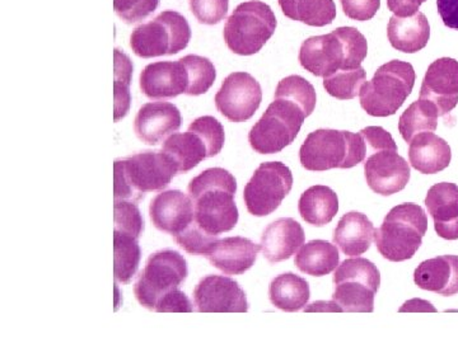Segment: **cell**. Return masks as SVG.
<instances>
[{"instance_id": "6da1fadb", "label": "cell", "mask_w": 458, "mask_h": 343, "mask_svg": "<svg viewBox=\"0 0 458 343\" xmlns=\"http://www.w3.org/2000/svg\"><path fill=\"white\" fill-rule=\"evenodd\" d=\"M188 191L194 203L195 222L208 236L219 237L236 227L240 213L233 174L225 168H208L190 180Z\"/></svg>"}, {"instance_id": "7a4b0ae2", "label": "cell", "mask_w": 458, "mask_h": 343, "mask_svg": "<svg viewBox=\"0 0 458 343\" xmlns=\"http://www.w3.org/2000/svg\"><path fill=\"white\" fill-rule=\"evenodd\" d=\"M369 42L355 27H339L327 35L313 36L301 46V65L315 77L328 78L342 71L360 68Z\"/></svg>"}, {"instance_id": "3957f363", "label": "cell", "mask_w": 458, "mask_h": 343, "mask_svg": "<svg viewBox=\"0 0 458 343\" xmlns=\"http://www.w3.org/2000/svg\"><path fill=\"white\" fill-rule=\"evenodd\" d=\"M114 201H140L148 192L164 191L179 174L170 156L162 150L138 153L117 159L114 164Z\"/></svg>"}, {"instance_id": "277c9868", "label": "cell", "mask_w": 458, "mask_h": 343, "mask_svg": "<svg viewBox=\"0 0 458 343\" xmlns=\"http://www.w3.org/2000/svg\"><path fill=\"white\" fill-rule=\"evenodd\" d=\"M366 141L364 176L369 188L381 197H391L408 186L410 165L399 155L393 135L381 126H369L360 131Z\"/></svg>"}, {"instance_id": "5b68a950", "label": "cell", "mask_w": 458, "mask_h": 343, "mask_svg": "<svg viewBox=\"0 0 458 343\" xmlns=\"http://www.w3.org/2000/svg\"><path fill=\"white\" fill-rule=\"evenodd\" d=\"M366 158V141L360 132L318 129L306 138L300 149L301 164L311 172L349 170Z\"/></svg>"}, {"instance_id": "8992f818", "label": "cell", "mask_w": 458, "mask_h": 343, "mask_svg": "<svg viewBox=\"0 0 458 343\" xmlns=\"http://www.w3.org/2000/svg\"><path fill=\"white\" fill-rule=\"evenodd\" d=\"M428 230V216L418 204L397 205L376 229L375 243L382 257L391 262L411 260Z\"/></svg>"}, {"instance_id": "52a82bcc", "label": "cell", "mask_w": 458, "mask_h": 343, "mask_svg": "<svg viewBox=\"0 0 458 343\" xmlns=\"http://www.w3.org/2000/svg\"><path fill=\"white\" fill-rule=\"evenodd\" d=\"M415 80L417 74L410 63L391 60L361 86L360 106L369 116H393L411 95Z\"/></svg>"}, {"instance_id": "ba28073f", "label": "cell", "mask_w": 458, "mask_h": 343, "mask_svg": "<svg viewBox=\"0 0 458 343\" xmlns=\"http://www.w3.org/2000/svg\"><path fill=\"white\" fill-rule=\"evenodd\" d=\"M276 14L260 0L241 3L228 17L223 29L225 45L232 53L251 56L261 51L276 33Z\"/></svg>"}, {"instance_id": "9c48e42d", "label": "cell", "mask_w": 458, "mask_h": 343, "mask_svg": "<svg viewBox=\"0 0 458 343\" xmlns=\"http://www.w3.org/2000/svg\"><path fill=\"white\" fill-rule=\"evenodd\" d=\"M225 143L222 123L216 117L203 116L190 123L188 132L167 138L162 152L170 156L179 174H182L194 170L204 159L218 155Z\"/></svg>"}, {"instance_id": "30bf717a", "label": "cell", "mask_w": 458, "mask_h": 343, "mask_svg": "<svg viewBox=\"0 0 458 343\" xmlns=\"http://www.w3.org/2000/svg\"><path fill=\"white\" fill-rule=\"evenodd\" d=\"M333 302L337 312L372 313L381 286V272L367 258H349L334 273Z\"/></svg>"}, {"instance_id": "8fae6325", "label": "cell", "mask_w": 458, "mask_h": 343, "mask_svg": "<svg viewBox=\"0 0 458 343\" xmlns=\"http://www.w3.org/2000/svg\"><path fill=\"white\" fill-rule=\"evenodd\" d=\"M306 113L284 98H274L261 119L249 132V143L259 155H276L291 146L300 134Z\"/></svg>"}, {"instance_id": "7c38bea8", "label": "cell", "mask_w": 458, "mask_h": 343, "mask_svg": "<svg viewBox=\"0 0 458 343\" xmlns=\"http://www.w3.org/2000/svg\"><path fill=\"white\" fill-rule=\"evenodd\" d=\"M191 29L179 12L164 11L155 20L138 26L131 36V47L143 59L176 55L188 47Z\"/></svg>"}, {"instance_id": "4fadbf2b", "label": "cell", "mask_w": 458, "mask_h": 343, "mask_svg": "<svg viewBox=\"0 0 458 343\" xmlns=\"http://www.w3.org/2000/svg\"><path fill=\"white\" fill-rule=\"evenodd\" d=\"M188 262L177 251L164 249L150 255L134 286L135 297L141 306L155 311L157 303L177 290L188 279Z\"/></svg>"}, {"instance_id": "5bb4252c", "label": "cell", "mask_w": 458, "mask_h": 343, "mask_svg": "<svg viewBox=\"0 0 458 343\" xmlns=\"http://www.w3.org/2000/svg\"><path fill=\"white\" fill-rule=\"evenodd\" d=\"M293 188V174L282 162H267L247 183L243 198L247 212L262 218L276 212Z\"/></svg>"}, {"instance_id": "9a60e30c", "label": "cell", "mask_w": 458, "mask_h": 343, "mask_svg": "<svg viewBox=\"0 0 458 343\" xmlns=\"http://www.w3.org/2000/svg\"><path fill=\"white\" fill-rule=\"evenodd\" d=\"M216 110L231 122L251 119L262 102L260 83L246 71H234L223 80L214 98Z\"/></svg>"}, {"instance_id": "2e32d148", "label": "cell", "mask_w": 458, "mask_h": 343, "mask_svg": "<svg viewBox=\"0 0 458 343\" xmlns=\"http://www.w3.org/2000/svg\"><path fill=\"white\" fill-rule=\"evenodd\" d=\"M194 303L200 313H246L249 302L234 280L210 275L201 279L194 290Z\"/></svg>"}, {"instance_id": "e0dca14e", "label": "cell", "mask_w": 458, "mask_h": 343, "mask_svg": "<svg viewBox=\"0 0 458 343\" xmlns=\"http://www.w3.org/2000/svg\"><path fill=\"white\" fill-rule=\"evenodd\" d=\"M149 216L158 230L176 238L194 224V203L180 189L162 191L150 201Z\"/></svg>"}, {"instance_id": "ac0fdd59", "label": "cell", "mask_w": 458, "mask_h": 343, "mask_svg": "<svg viewBox=\"0 0 458 343\" xmlns=\"http://www.w3.org/2000/svg\"><path fill=\"white\" fill-rule=\"evenodd\" d=\"M420 99L436 105L445 116L458 105V62L452 57L437 59L428 68L421 83Z\"/></svg>"}, {"instance_id": "d6986e66", "label": "cell", "mask_w": 458, "mask_h": 343, "mask_svg": "<svg viewBox=\"0 0 458 343\" xmlns=\"http://www.w3.org/2000/svg\"><path fill=\"white\" fill-rule=\"evenodd\" d=\"M140 89L150 99H170L186 95L189 75L181 60L157 62L147 65L140 73Z\"/></svg>"}, {"instance_id": "ffe728a7", "label": "cell", "mask_w": 458, "mask_h": 343, "mask_svg": "<svg viewBox=\"0 0 458 343\" xmlns=\"http://www.w3.org/2000/svg\"><path fill=\"white\" fill-rule=\"evenodd\" d=\"M179 108L170 102H149L140 107L135 117L137 137L148 146H158L181 128Z\"/></svg>"}, {"instance_id": "44dd1931", "label": "cell", "mask_w": 458, "mask_h": 343, "mask_svg": "<svg viewBox=\"0 0 458 343\" xmlns=\"http://www.w3.org/2000/svg\"><path fill=\"white\" fill-rule=\"evenodd\" d=\"M261 246L243 237H229L216 239L210 247L207 258L212 266L225 275H243L252 266Z\"/></svg>"}, {"instance_id": "7402d4cb", "label": "cell", "mask_w": 458, "mask_h": 343, "mask_svg": "<svg viewBox=\"0 0 458 343\" xmlns=\"http://www.w3.org/2000/svg\"><path fill=\"white\" fill-rule=\"evenodd\" d=\"M426 206L438 237L445 240H457L458 186L451 182L432 186L427 194Z\"/></svg>"}, {"instance_id": "603a6c76", "label": "cell", "mask_w": 458, "mask_h": 343, "mask_svg": "<svg viewBox=\"0 0 458 343\" xmlns=\"http://www.w3.org/2000/svg\"><path fill=\"white\" fill-rule=\"evenodd\" d=\"M304 240L306 234L300 222L292 218H280L262 233L261 252L270 264H278L295 255Z\"/></svg>"}, {"instance_id": "cb8c5ba5", "label": "cell", "mask_w": 458, "mask_h": 343, "mask_svg": "<svg viewBox=\"0 0 458 343\" xmlns=\"http://www.w3.org/2000/svg\"><path fill=\"white\" fill-rule=\"evenodd\" d=\"M414 282L421 290L454 297L458 294V255H443L423 261L414 271Z\"/></svg>"}, {"instance_id": "d4e9b609", "label": "cell", "mask_w": 458, "mask_h": 343, "mask_svg": "<svg viewBox=\"0 0 458 343\" xmlns=\"http://www.w3.org/2000/svg\"><path fill=\"white\" fill-rule=\"evenodd\" d=\"M409 144L410 164L419 173H439L451 164V146L434 132H421Z\"/></svg>"}, {"instance_id": "484cf974", "label": "cell", "mask_w": 458, "mask_h": 343, "mask_svg": "<svg viewBox=\"0 0 458 343\" xmlns=\"http://www.w3.org/2000/svg\"><path fill=\"white\" fill-rule=\"evenodd\" d=\"M376 229L366 213L351 212L340 219L334 230V243L344 255L358 257L366 254L372 245Z\"/></svg>"}, {"instance_id": "4316f807", "label": "cell", "mask_w": 458, "mask_h": 343, "mask_svg": "<svg viewBox=\"0 0 458 343\" xmlns=\"http://www.w3.org/2000/svg\"><path fill=\"white\" fill-rule=\"evenodd\" d=\"M387 36L394 49L405 54L418 53L429 42V21L421 12L411 17H391Z\"/></svg>"}, {"instance_id": "83f0119b", "label": "cell", "mask_w": 458, "mask_h": 343, "mask_svg": "<svg viewBox=\"0 0 458 343\" xmlns=\"http://www.w3.org/2000/svg\"><path fill=\"white\" fill-rule=\"evenodd\" d=\"M298 210L307 224L318 228L325 227L333 222L339 212V197L327 186H312L301 197Z\"/></svg>"}, {"instance_id": "f1b7e54d", "label": "cell", "mask_w": 458, "mask_h": 343, "mask_svg": "<svg viewBox=\"0 0 458 343\" xmlns=\"http://www.w3.org/2000/svg\"><path fill=\"white\" fill-rule=\"evenodd\" d=\"M340 262L336 246L327 240H311L295 255L294 264L306 275L322 278L337 269Z\"/></svg>"}, {"instance_id": "f546056e", "label": "cell", "mask_w": 458, "mask_h": 343, "mask_svg": "<svg viewBox=\"0 0 458 343\" xmlns=\"http://www.w3.org/2000/svg\"><path fill=\"white\" fill-rule=\"evenodd\" d=\"M311 291L306 279L293 272L283 273L271 281L270 302L283 312H300L309 303Z\"/></svg>"}, {"instance_id": "4dcf8cb0", "label": "cell", "mask_w": 458, "mask_h": 343, "mask_svg": "<svg viewBox=\"0 0 458 343\" xmlns=\"http://www.w3.org/2000/svg\"><path fill=\"white\" fill-rule=\"evenodd\" d=\"M285 17L311 27L331 25L336 18L334 0H278Z\"/></svg>"}, {"instance_id": "1f68e13d", "label": "cell", "mask_w": 458, "mask_h": 343, "mask_svg": "<svg viewBox=\"0 0 458 343\" xmlns=\"http://www.w3.org/2000/svg\"><path fill=\"white\" fill-rule=\"evenodd\" d=\"M439 111L436 105L419 98L410 105L399 120V131L403 139L410 143L421 132H434L438 128Z\"/></svg>"}, {"instance_id": "d6a6232c", "label": "cell", "mask_w": 458, "mask_h": 343, "mask_svg": "<svg viewBox=\"0 0 458 343\" xmlns=\"http://www.w3.org/2000/svg\"><path fill=\"white\" fill-rule=\"evenodd\" d=\"M141 251L137 238L114 231V280L126 285L137 273Z\"/></svg>"}, {"instance_id": "836d02e7", "label": "cell", "mask_w": 458, "mask_h": 343, "mask_svg": "<svg viewBox=\"0 0 458 343\" xmlns=\"http://www.w3.org/2000/svg\"><path fill=\"white\" fill-rule=\"evenodd\" d=\"M134 66L131 57L122 53L119 49L114 50V121H120L131 110V84Z\"/></svg>"}, {"instance_id": "e575fe53", "label": "cell", "mask_w": 458, "mask_h": 343, "mask_svg": "<svg viewBox=\"0 0 458 343\" xmlns=\"http://www.w3.org/2000/svg\"><path fill=\"white\" fill-rule=\"evenodd\" d=\"M274 98H284L293 102L302 108L307 117L311 116L318 104L315 87L301 75H289L280 80Z\"/></svg>"}, {"instance_id": "d590c367", "label": "cell", "mask_w": 458, "mask_h": 343, "mask_svg": "<svg viewBox=\"0 0 458 343\" xmlns=\"http://www.w3.org/2000/svg\"><path fill=\"white\" fill-rule=\"evenodd\" d=\"M189 75V87L186 90L188 96L205 95L212 88L216 79V66L208 57L199 55H186L181 57Z\"/></svg>"}, {"instance_id": "8d00e7d4", "label": "cell", "mask_w": 458, "mask_h": 343, "mask_svg": "<svg viewBox=\"0 0 458 343\" xmlns=\"http://www.w3.org/2000/svg\"><path fill=\"white\" fill-rule=\"evenodd\" d=\"M367 82V73L363 68L354 71H342L324 78V88L331 97L348 101L360 96L361 86Z\"/></svg>"}, {"instance_id": "74e56055", "label": "cell", "mask_w": 458, "mask_h": 343, "mask_svg": "<svg viewBox=\"0 0 458 343\" xmlns=\"http://www.w3.org/2000/svg\"><path fill=\"white\" fill-rule=\"evenodd\" d=\"M114 231L140 239L144 230V219L134 201H114Z\"/></svg>"}, {"instance_id": "f35d334b", "label": "cell", "mask_w": 458, "mask_h": 343, "mask_svg": "<svg viewBox=\"0 0 458 343\" xmlns=\"http://www.w3.org/2000/svg\"><path fill=\"white\" fill-rule=\"evenodd\" d=\"M158 4L159 0H114V13L129 25L146 20Z\"/></svg>"}, {"instance_id": "ab89813d", "label": "cell", "mask_w": 458, "mask_h": 343, "mask_svg": "<svg viewBox=\"0 0 458 343\" xmlns=\"http://www.w3.org/2000/svg\"><path fill=\"white\" fill-rule=\"evenodd\" d=\"M189 3L201 25H218L228 13L229 0H189Z\"/></svg>"}, {"instance_id": "60d3db41", "label": "cell", "mask_w": 458, "mask_h": 343, "mask_svg": "<svg viewBox=\"0 0 458 343\" xmlns=\"http://www.w3.org/2000/svg\"><path fill=\"white\" fill-rule=\"evenodd\" d=\"M344 14L358 22H366L376 16L381 8V0H340Z\"/></svg>"}, {"instance_id": "b9f144b4", "label": "cell", "mask_w": 458, "mask_h": 343, "mask_svg": "<svg viewBox=\"0 0 458 343\" xmlns=\"http://www.w3.org/2000/svg\"><path fill=\"white\" fill-rule=\"evenodd\" d=\"M155 312L158 313H191L192 304L180 289L171 291L157 303Z\"/></svg>"}, {"instance_id": "7bdbcfd3", "label": "cell", "mask_w": 458, "mask_h": 343, "mask_svg": "<svg viewBox=\"0 0 458 343\" xmlns=\"http://www.w3.org/2000/svg\"><path fill=\"white\" fill-rule=\"evenodd\" d=\"M437 9L445 26L458 29V0H437Z\"/></svg>"}, {"instance_id": "ee69618b", "label": "cell", "mask_w": 458, "mask_h": 343, "mask_svg": "<svg viewBox=\"0 0 458 343\" xmlns=\"http://www.w3.org/2000/svg\"><path fill=\"white\" fill-rule=\"evenodd\" d=\"M427 0H387V7L397 17H411Z\"/></svg>"}]
</instances>
